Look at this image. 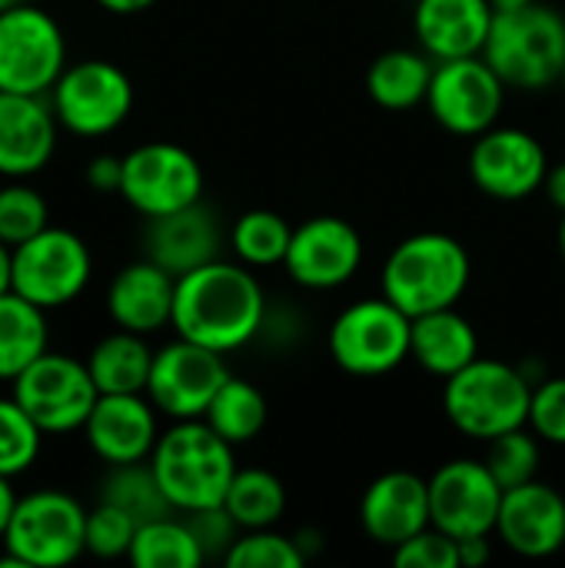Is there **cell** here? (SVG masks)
I'll list each match as a JSON object with an SVG mask.
<instances>
[{"instance_id": "obj_1", "label": "cell", "mask_w": 565, "mask_h": 568, "mask_svg": "<svg viewBox=\"0 0 565 568\" xmlns=\"http://www.w3.org/2000/svg\"><path fill=\"white\" fill-rule=\"evenodd\" d=\"M270 300L246 263L210 260L176 276L173 333L216 353H236L256 343Z\"/></svg>"}, {"instance_id": "obj_2", "label": "cell", "mask_w": 565, "mask_h": 568, "mask_svg": "<svg viewBox=\"0 0 565 568\" xmlns=\"http://www.w3.org/2000/svg\"><path fill=\"white\" fill-rule=\"evenodd\" d=\"M236 446H230L206 419H176L160 433L150 466L170 506L186 516L223 506L236 476Z\"/></svg>"}, {"instance_id": "obj_3", "label": "cell", "mask_w": 565, "mask_h": 568, "mask_svg": "<svg viewBox=\"0 0 565 568\" xmlns=\"http://www.w3.org/2000/svg\"><path fill=\"white\" fill-rule=\"evenodd\" d=\"M473 260L466 246L440 230L400 240L380 273V293L406 316H426L456 306L470 286Z\"/></svg>"}, {"instance_id": "obj_4", "label": "cell", "mask_w": 565, "mask_h": 568, "mask_svg": "<svg viewBox=\"0 0 565 568\" xmlns=\"http://www.w3.org/2000/svg\"><path fill=\"white\" fill-rule=\"evenodd\" d=\"M483 57L509 90H546L565 67V17L549 3L496 10Z\"/></svg>"}, {"instance_id": "obj_5", "label": "cell", "mask_w": 565, "mask_h": 568, "mask_svg": "<svg viewBox=\"0 0 565 568\" xmlns=\"http://www.w3.org/2000/svg\"><path fill=\"white\" fill-rule=\"evenodd\" d=\"M533 383L506 359L480 356L456 376L443 379V413L456 433L490 443L529 419Z\"/></svg>"}, {"instance_id": "obj_6", "label": "cell", "mask_w": 565, "mask_h": 568, "mask_svg": "<svg viewBox=\"0 0 565 568\" xmlns=\"http://www.w3.org/2000/svg\"><path fill=\"white\" fill-rule=\"evenodd\" d=\"M0 546V568L70 566L87 552V509L63 489L23 493Z\"/></svg>"}, {"instance_id": "obj_7", "label": "cell", "mask_w": 565, "mask_h": 568, "mask_svg": "<svg viewBox=\"0 0 565 568\" xmlns=\"http://www.w3.org/2000/svg\"><path fill=\"white\" fill-rule=\"evenodd\" d=\"M410 339H413V316H406L380 293L350 303L333 320L326 346L343 373L356 379H376V376H390L410 359Z\"/></svg>"}, {"instance_id": "obj_8", "label": "cell", "mask_w": 565, "mask_h": 568, "mask_svg": "<svg viewBox=\"0 0 565 568\" xmlns=\"http://www.w3.org/2000/svg\"><path fill=\"white\" fill-rule=\"evenodd\" d=\"M133 80L113 60H77L67 63L60 80L50 90V106L60 120V130L80 140L110 136L133 113Z\"/></svg>"}, {"instance_id": "obj_9", "label": "cell", "mask_w": 565, "mask_h": 568, "mask_svg": "<svg viewBox=\"0 0 565 568\" xmlns=\"http://www.w3.org/2000/svg\"><path fill=\"white\" fill-rule=\"evenodd\" d=\"M93 276V256L83 236L67 226H47L13 246V293L40 310H63L83 296Z\"/></svg>"}, {"instance_id": "obj_10", "label": "cell", "mask_w": 565, "mask_h": 568, "mask_svg": "<svg viewBox=\"0 0 565 568\" xmlns=\"http://www.w3.org/2000/svg\"><path fill=\"white\" fill-rule=\"evenodd\" d=\"M67 70V37L37 3L0 10V90L47 97Z\"/></svg>"}, {"instance_id": "obj_11", "label": "cell", "mask_w": 565, "mask_h": 568, "mask_svg": "<svg viewBox=\"0 0 565 568\" xmlns=\"http://www.w3.org/2000/svg\"><path fill=\"white\" fill-rule=\"evenodd\" d=\"M10 396L47 436H67L83 429L100 399V389L87 369V359L47 349L10 383Z\"/></svg>"}, {"instance_id": "obj_12", "label": "cell", "mask_w": 565, "mask_h": 568, "mask_svg": "<svg viewBox=\"0 0 565 568\" xmlns=\"http://www.w3.org/2000/svg\"><path fill=\"white\" fill-rule=\"evenodd\" d=\"M120 196L143 220L176 213L203 200V166L180 143H140L130 153H123Z\"/></svg>"}, {"instance_id": "obj_13", "label": "cell", "mask_w": 565, "mask_h": 568, "mask_svg": "<svg viewBox=\"0 0 565 568\" xmlns=\"http://www.w3.org/2000/svg\"><path fill=\"white\" fill-rule=\"evenodd\" d=\"M506 90L509 87L483 53L436 60L426 106L443 130H450L453 136L476 140L480 133L500 123V113L506 106Z\"/></svg>"}, {"instance_id": "obj_14", "label": "cell", "mask_w": 565, "mask_h": 568, "mask_svg": "<svg viewBox=\"0 0 565 568\" xmlns=\"http://www.w3.org/2000/svg\"><path fill=\"white\" fill-rule=\"evenodd\" d=\"M233 373L226 369L223 353L206 349L176 336L173 343L153 353V369L147 383L150 403L167 419H203L213 396Z\"/></svg>"}, {"instance_id": "obj_15", "label": "cell", "mask_w": 565, "mask_h": 568, "mask_svg": "<svg viewBox=\"0 0 565 568\" xmlns=\"http://www.w3.org/2000/svg\"><path fill=\"white\" fill-rule=\"evenodd\" d=\"M503 493L483 459H450L430 476V519L456 542L493 536Z\"/></svg>"}, {"instance_id": "obj_16", "label": "cell", "mask_w": 565, "mask_h": 568, "mask_svg": "<svg viewBox=\"0 0 565 568\" xmlns=\"http://www.w3.org/2000/svg\"><path fill=\"white\" fill-rule=\"evenodd\" d=\"M549 156L543 143L519 126H493L470 150V180L500 203H519L543 190Z\"/></svg>"}, {"instance_id": "obj_17", "label": "cell", "mask_w": 565, "mask_h": 568, "mask_svg": "<svg viewBox=\"0 0 565 568\" xmlns=\"http://www.w3.org/2000/svg\"><path fill=\"white\" fill-rule=\"evenodd\" d=\"M363 263V240L343 216H310L293 226V240L283 260L286 276L303 290H340Z\"/></svg>"}, {"instance_id": "obj_18", "label": "cell", "mask_w": 565, "mask_h": 568, "mask_svg": "<svg viewBox=\"0 0 565 568\" xmlns=\"http://www.w3.org/2000/svg\"><path fill=\"white\" fill-rule=\"evenodd\" d=\"M80 433L107 466L143 463L160 439V409L147 393H100Z\"/></svg>"}, {"instance_id": "obj_19", "label": "cell", "mask_w": 565, "mask_h": 568, "mask_svg": "<svg viewBox=\"0 0 565 568\" xmlns=\"http://www.w3.org/2000/svg\"><path fill=\"white\" fill-rule=\"evenodd\" d=\"M60 120L40 93L0 90V176L30 180L57 153Z\"/></svg>"}, {"instance_id": "obj_20", "label": "cell", "mask_w": 565, "mask_h": 568, "mask_svg": "<svg viewBox=\"0 0 565 568\" xmlns=\"http://www.w3.org/2000/svg\"><path fill=\"white\" fill-rule=\"evenodd\" d=\"M496 536L523 559H549L565 549V496L549 483H526L503 493Z\"/></svg>"}, {"instance_id": "obj_21", "label": "cell", "mask_w": 565, "mask_h": 568, "mask_svg": "<svg viewBox=\"0 0 565 568\" xmlns=\"http://www.w3.org/2000/svg\"><path fill=\"white\" fill-rule=\"evenodd\" d=\"M360 526L376 546L396 549L426 526L430 519V479L410 469H390L376 476L360 499Z\"/></svg>"}, {"instance_id": "obj_22", "label": "cell", "mask_w": 565, "mask_h": 568, "mask_svg": "<svg viewBox=\"0 0 565 568\" xmlns=\"http://www.w3.org/2000/svg\"><path fill=\"white\" fill-rule=\"evenodd\" d=\"M220 246H223V226L203 200L176 213L153 216L147 220L143 230L147 260H153L173 276H183L210 260H220Z\"/></svg>"}, {"instance_id": "obj_23", "label": "cell", "mask_w": 565, "mask_h": 568, "mask_svg": "<svg viewBox=\"0 0 565 568\" xmlns=\"http://www.w3.org/2000/svg\"><path fill=\"white\" fill-rule=\"evenodd\" d=\"M176 276L157 266L153 260H137L117 270L107 286V313L117 329L153 336L173 323Z\"/></svg>"}, {"instance_id": "obj_24", "label": "cell", "mask_w": 565, "mask_h": 568, "mask_svg": "<svg viewBox=\"0 0 565 568\" xmlns=\"http://www.w3.org/2000/svg\"><path fill=\"white\" fill-rule=\"evenodd\" d=\"M493 17L490 0H416L413 33L433 60L476 57L486 47Z\"/></svg>"}, {"instance_id": "obj_25", "label": "cell", "mask_w": 565, "mask_h": 568, "mask_svg": "<svg viewBox=\"0 0 565 568\" xmlns=\"http://www.w3.org/2000/svg\"><path fill=\"white\" fill-rule=\"evenodd\" d=\"M410 359H416V366L426 369L430 376L450 379L460 369H466L473 359H480V333L456 306L416 316Z\"/></svg>"}, {"instance_id": "obj_26", "label": "cell", "mask_w": 565, "mask_h": 568, "mask_svg": "<svg viewBox=\"0 0 565 568\" xmlns=\"http://www.w3.org/2000/svg\"><path fill=\"white\" fill-rule=\"evenodd\" d=\"M153 353L147 336L130 329H113L93 343L87 353V369L100 393H147Z\"/></svg>"}, {"instance_id": "obj_27", "label": "cell", "mask_w": 565, "mask_h": 568, "mask_svg": "<svg viewBox=\"0 0 565 568\" xmlns=\"http://www.w3.org/2000/svg\"><path fill=\"white\" fill-rule=\"evenodd\" d=\"M433 67L426 50H386L366 70V93L383 110H413L426 103Z\"/></svg>"}, {"instance_id": "obj_28", "label": "cell", "mask_w": 565, "mask_h": 568, "mask_svg": "<svg viewBox=\"0 0 565 568\" xmlns=\"http://www.w3.org/2000/svg\"><path fill=\"white\" fill-rule=\"evenodd\" d=\"M50 349L47 310L20 293L0 296V383H13L33 359Z\"/></svg>"}, {"instance_id": "obj_29", "label": "cell", "mask_w": 565, "mask_h": 568, "mask_svg": "<svg viewBox=\"0 0 565 568\" xmlns=\"http://www.w3.org/2000/svg\"><path fill=\"white\" fill-rule=\"evenodd\" d=\"M127 559L137 568H200L206 562L190 523L180 519V513L143 523Z\"/></svg>"}, {"instance_id": "obj_30", "label": "cell", "mask_w": 565, "mask_h": 568, "mask_svg": "<svg viewBox=\"0 0 565 568\" xmlns=\"http://www.w3.org/2000/svg\"><path fill=\"white\" fill-rule=\"evenodd\" d=\"M203 419L230 446H246V443H253L266 429V423H270V403H266V396L253 383H246L240 376H230L220 386V393L213 396V403H210V409H206Z\"/></svg>"}, {"instance_id": "obj_31", "label": "cell", "mask_w": 565, "mask_h": 568, "mask_svg": "<svg viewBox=\"0 0 565 568\" xmlns=\"http://www.w3.org/2000/svg\"><path fill=\"white\" fill-rule=\"evenodd\" d=\"M223 506L243 532L273 529L286 513V486L270 469L246 466V469H236Z\"/></svg>"}, {"instance_id": "obj_32", "label": "cell", "mask_w": 565, "mask_h": 568, "mask_svg": "<svg viewBox=\"0 0 565 568\" xmlns=\"http://www.w3.org/2000/svg\"><path fill=\"white\" fill-rule=\"evenodd\" d=\"M97 499L123 509L140 526L176 513L170 506V499L163 496L150 459H143V463H123V466H107V476L100 483V496Z\"/></svg>"}, {"instance_id": "obj_33", "label": "cell", "mask_w": 565, "mask_h": 568, "mask_svg": "<svg viewBox=\"0 0 565 568\" xmlns=\"http://www.w3.org/2000/svg\"><path fill=\"white\" fill-rule=\"evenodd\" d=\"M293 226L273 210H250L230 226V250L250 270L283 266Z\"/></svg>"}, {"instance_id": "obj_34", "label": "cell", "mask_w": 565, "mask_h": 568, "mask_svg": "<svg viewBox=\"0 0 565 568\" xmlns=\"http://www.w3.org/2000/svg\"><path fill=\"white\" fill-rule=\"evenodd\" d=\"M483 463L490 466L493 479L503 486V489H516V486H526L533 479H539V466H543V439L529 429V426H519V429H509L496 439L486 443V456Z\"/></svg>"}, {"instance_id": "obj_35", "label": "cell", "mask_w": 565, "mask_h": 568, "mask_svg": "<svg viewBox=\"0 0 565 568\" xmlns=\"http://www.w3.org/2000/svg\"><path fill=\"white\" fill-rule=\"evenodd\" d=\"M43 436L47 433L13 396H0V476L7 479L23 476L37 463L43 449Z\"/></svg>"}, {"instance_id": "obj_36", "label": "cell", "mask_w": 565, "mask_h": 568, "mask_svg": "<svg viewBox=\"0 0 565 568\" xmlns=\"http://www.w3.org/2000/svg\"><path fill=\"white\" fill-rule=\"evenodd\" d=\"M50 226L47 196L27 180H7L0 186V240L13 250Z\"/></svg>"}, {"instance_id": "obj_37", "label": "cell", "mask_w": 565, "mask_h": 568, "mask_svg": "<svg viewBox=\"0 0 565 568\" xmlns=\"http://www.w3.org/2000/svg\"><path fill=\"white\" fill-rule=\"evenodd\" d=\"M223 562L230 568H300L306 559L293 536L276 529H250L240 532Z\"/></svg>"}, {"instance_id": "obj_38", "label": "cell", "mask_w": 565, "mask_h": 568, "mask_svg": "<svg viewBox=\"0 0 565 568\" xmlns=\"http://www.w3.org/2000/svg\"><path fill=\"white\" fill-rule=\"evenodd\" d=\"M137 529L140 523L133 516L97 499V506L87 509V552L97 559H123L130 556Z\"/></svg>"}, {"instance_id": "obj_39", "label": "cell", "mask_w": 565, "mask_h": 568, "mask_svg": "<svg viewBox=\"0 0 565 568\" xmlns=\"http://www.w3.org/2000/svg\"><path fill=\"white\" fill-rule=\"evenodd\" d=\"M393 566L400 568H463L460 562V542L436 529L426 526L423 532H416L413 539H406L403 546L393 549Z\"/></svg>"}, {"instance_id": "obj_40", "label": "cell", "mask_w": 565, "mask_h": 568, "mask_svg": "<svg viewBox=\"0 0 565 568\" xmlns=\"http://www.w3.org/2000/svg\"><path fill=\"white\" fill-rule=\"evenodd\" d=\"M526 426L549 446H565V376H546L533 386Z\"/></svg>"}, {"instance_id": "obj_41", "label": "cell", "mask_w": 565, "mask_h": 568, "mask_svg": "<svg viewBox=\"0 0 565 568\" xmlns=\"http://www.w3.org/2000/svg\"><path fill=\"white\" fill-rule=\"evenodd\" d=\"M186 523H190V529H193V536H196V542H200V549H203V556H206V562L210 559H226V552H230V546L240 539V526H236V519L226 513V506H213V509H200V513H186L183 516Z\"/></svg>"}, {"instance_id": "obj_42", "label": "cell", "mask_w": 565, "mask_h": 568, "mask_svg": "<svg viewBox=\"0 0 565 568\" xmlns=\"http://www.w3.org/2000/svg\"><path fill=\"white\" fill-rule=\"evenodd\" d=\"M87 186L97 193H120V180H123V156L113 153H97L87 163Z\"/></svg>"}, {"instance_id": "obj_43", "label": "cell", "mask_w": 565, "mask_h": 568, "mask_svg": "<svg viewBox=\"0 0 565 568\" xmlns=\"http://www.w3.org/2000/svg\"><path fill=\"white\" fill-rule=\"evenodd\" d=\"M493 549H490V536H470V539H460V562L463 568H476L483 562H490Z\"/></svg>"}, {"instance_id": "obj_44", "label": "cell", "mask_w": 565, "mask_h": 568, "mask_svg": "<svg viewBox=\"0 0 565 568\" xmlns=\"http://www.w3.org/2000/svg\"><path fill=\"white\" fill-rule=\"evenodd\" d=\"M543 190H546L549 203H553L556 210H563L565 213V160L563 163H549V173H546V183H543Z\"/></svg>"}, {"instance_id": "obj_45", "label": "cell", "mask_w": 565, "mask_h": 568, "mask_svg": "<svg viewBox=\"0 0 565 568\" xmlns=\"http://www.w3.org/2000/svg\"><path fill=\"white\" fill-rule=\"evenodd\" d=\"M97 7H103L107 13H117V17H133V13H143L150 10L157 0H93Z\"/></svg>"}, {"instance_id": "obj_46", "label": "cell", "mask_w": 565, "mask_h": 568, "mask_svg": "<svg viewBox=\"0 0 565 568\" xmlns=\"http://www.w3.org/2000/svg\"><path fill=\"white\" fill-rule=\"evenodd\" d=\"M17 506V489H13V479L0 476V539L7 532V523H10V513Z\"/></svg>"}, {"instance_id": "obj_47", "label": "cell", "mask_w": 565, "mask_h": 568, "mask_svg": "<svg viewBox=\"0 0 565 568\" xmlns=\"http://www.w3.org/2000/svg\"><path fill=\"white\" fill-rule=\"evenodd\" d=\"M13 290V250L0 240V296Z\"/></svg>"}, {"instance_id": "obj_48", "label": "cell", "mask_w": 565, "mask_h": 568, "mask_svg": "<svg viewBox=\"0 0 565 568\" xmlns=\"http://www.w3.org/2000/svg\"><path fill=\"white\" fill-rule=\"evenodd\" d=\"M293 539H296V546H300V552H303V559H306V562L323 549V536H320V532H313V529H300Z\"/></svg>"}, {"instance_id": "obj_49", "label": "cell", "mask_w": 565, "mask_h": 568, "mask_svg": "<svg viewBox=\"0 0 565 568\" xmlns=\"http://www.w3.org/2000/svg\"><path fill=\"white\" fill-rule=\"evenodd\" d=\"M490 3H493V10H513V7H526L533 0H490Z\"/></svg>"}, {"instance_id": "obj_50", "label": "cell", "mask_w": 565, "mask_h": 568, "mask_svg": "<svg viewBox=\"0 0 565 568\" xmlns=\"http://www.w3.org/2000/svg\"><path fill=\"white\" fill-rule=\"evenodd\" d=\"M20 3H33V0H0V10H10V7H20Z\"/></svg>"}, {"instance_id": "obj_51", "label": "cell", "mask_w": 565, "mask_h": 568, "mask_svg": "<svg viewBox=\"0 0 565 568\" xmlns=\"http://www.w3.org/2000/svg\"><path fill=\"white\" fill-rule=\"evenodd\" d=\"M559 253H563V263H565V213H563V223H559Z\"/></svg>"}, {"instance_id": "obj_52", "label": "cell", "mask_w": 565, "mask_h": 568, "mask_svg": "<svg viewBox=\"0 0 565 568\" xmlns=\"http://www.w3.org/2000/svg\"><path fill=\"white\" fill-rule=\"evenodd\" d=\"M559 83H563V90H565V67H563V77H559Z\"/></svg>"}]
</instances>
